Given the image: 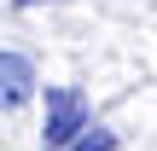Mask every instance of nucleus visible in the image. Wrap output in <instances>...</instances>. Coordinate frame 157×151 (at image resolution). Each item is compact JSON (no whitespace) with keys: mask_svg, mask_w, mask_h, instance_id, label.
I'll use <instances>...</instances> for the list:
<instances>
[{"mask_svg":"<svg viewBox=\"0 0 157 151\" xmlns=\"http://www.w3.org/2000/svg\"><path fill=\"white\" fill-rule=\"evenodd\" d=\"M17 6H41V0H17Z\"/></svg>","mask_w":157,"mask_h":151,"instance_id":"nucleus-4","label":"nucleus"},{"mask_svg":"<svg viewBox=\"0 0 157 151\" xmlns=\"http://www.w3.org/2000/svg\"><path fill=\"white\" fill-rule=\"evenodd\" d=\"M70 151H117V134H105V128H87V134H82Z\"/></svg>","mask_w":157,"mask_h":151,"instance_id":"nucleus-3","label":"nucleus"},{"mask_svg":"<svg viewBox=\"0 0 157 151\" xmlns=\"http://www.w3.org/2000/svg\"><path fill=\"white\" fill-rule=\"evenodd\" d=\"M35 93V64L23 52H0V111H17Z\"/></svg>","mask_w":157,"mask_h":151,"instance_id":"nucleus-2","label":"nucleus"},{"mask_svg":"<svg viewBox=\"0 0 157 151\" xmlns=\"http://www.w3.org/2000/svg\"><path fill=\"white\" fill-rule=\"evenodd\" d=\"M87 134V99L82 87H47V128H41V145L47 151H70Z\"/></svg>","mask_w":157,"mask_h":151,"instance_id":"nucleus-1","label":"nucleus"}]
</instances>
